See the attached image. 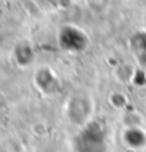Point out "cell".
<instances>
[{
  "label": "cell",
  "mask_w": 146,
  "mask_h": 152,
  "mask_svg": "<svg viewBox=\"0 0 146 152\" xmlns=\"http://www.w3.org/2000/svg\"><path fill=\"white\" fill-rule=\"evenodd\" d=\"M75 142L78 152H105V134L102 125L97 121H88L82 125Z\"/></svg>",
  "instance_id": "obj_1"
},
{
  "label": "cell",
  "mask_w": 146,
  "mask_h": 152,
  "mask_svg": "<svg viewBox=\"0 0 146 152\" xmlns=\"http://www.w3.org/2000/svg\"><path fill=\"white\" fill-rule=\"evenodd\" d=\"M13 56L14 60L17 61V64H20V66H30L34 61L33 47L30 46L28 43H24V41L19 43L17 46L14 47Z\"/></svg>",
  "instance_id": "obj_5"
},
{
  "label": "cell",
  "mask_w": 146,
  "mask_h": 152,
  "mask_svg": "<svg viewBox=\"0 0 146 152\" xmlns=\"http://www.w3.org/2000/svg\"><path fill=\"white\" fill-rule=\"evenodd\" d=\"M61 50L68 53H81L88 47V36L81 28L74 26H64L57 37Z\"/></svg>",
  "instance_id": "obj_2"
},
{
  "label": "cell",
  "mask_w": 146,
  "mask_h": 152,
  "mask_svg": "<svg viewBox=\"0 0 146 152\" xmlns=\"http://www.w3.org/2000/svg\"><path fill=\"white\" fill-rule=\"evenodd\" d=\"M68 118L78 125H85L92 111V104L86 97H73L68 101Z\"/></svg>",
  "instance_id": "obj_3"
},
{
  "label": "cell",
  "mask_w": 146,
  "mask_h": 152,
  "mask_svg": "<svg viewBox=\"0 0 146 152\" xmlns=\"http://www.w3.org/2000/svg\"><path fill=\"white\" fill-rule=\"evenodd\" d=\"M131 48L140 63L146 64V34H135L131 40Z\"/></svg>",
  "instance_id": "obj_6"
},
{
  "label": "cell",
  "mask_w": 146,
  "mask_h": 152,
  "mask_svg": "<svg viewBox=\"0 0 146 152\" xmlns=\"http://www.w3.org/2000/svg\"><path fill=\"white\" fill-rule=\"evenodd\" d=\"M34 84L46 95H54L60 91V80L48 67H41L34 74Z\"/></svg>",
  "instance_id": "obj_4"
}]
</instances>
